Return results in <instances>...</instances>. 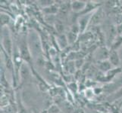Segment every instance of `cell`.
<instances>
[{"label":"cell","instance_id":"obj_1","mask_svg":"<svg viewBox=\"0 0 122 113\" xmlns=\"http://www.w3.org/2000/svg\"><path fill=\"white\" fill-rule=\"evenodd\" d=\"M109 58H110V62L114 65H117L119 63V58L117 56V54L115 51H112L109 54Z\"/></svg>","mask_w":122,"mask_h":113},{"label":"cell","instance_id":"obj_6","mask_svg":"<svg viewBox=\"0 0 122 113\" xmlns=\"http://www.w3.org/2000/svg\"><path fill=\"white\" fill-rule=\"evenodd\" d=\"M117 30L118 32V33H121L122 32V24H120L118 27L117 28Z\"/></svg>","mask_w":122,"mask_h":113},{"label":"cell","instance_id":"obj_2","mask_svg":"<svg viewBox=\"0 0 122 113\" xmlns=\"http://www.w3.org/2000/svg\"><path fill=\"white\" fill-rule=\"evenodd\" d=\"M84 3L82 2H74L72 4V8L75 11H78V10H81V8H83L84 7Z\"/></svg>","mask_w":122,"mask_h":113},{"label":"cell","instance_id":"obj_5","mask_svg":"<svg viewBox=\"0 0 122 113\" xmlns=\"http://www.w3.org/2000/svg\"><path fill=\"white\" fill-rule=\"evenodd\" d=\"M56 28L58 32H62L63 30H64V27H63V25L61 23H57L56 25Z\"/></svg>","mask_w":122,"mask_h":113},{"label":"cell","instance_id":"obj_3","mask_svg":"<svg viewBox=\"0 0 122 113\" xmlns=\"http://www.w3.org/2000/svg\"><path fill=\"white\" fill-rule=\"evenodd\" d=\"M101 18H102V15H101V13L100 12H97L96 14H95V15L92 17V23L93 24H95V23H99V20H101Z\"/></svg>","mask_w":122,"mask_h":113},{"label":"cell","instance_id":"obj_4","mask_svg":"<svg viewBox=\"0 0 122 113\" xmlns=\"http://www.w3.org/2000/svg\"><path fill=\"white\" fill-rule=\"evenodd\" d=\"M99 67H100V69H102V70L106 71V70H108L109 69H110L111 63H109L108 62H102V63H101Z\"/></svg>","mask_w":122,"mask_h":113}]
</instances>
